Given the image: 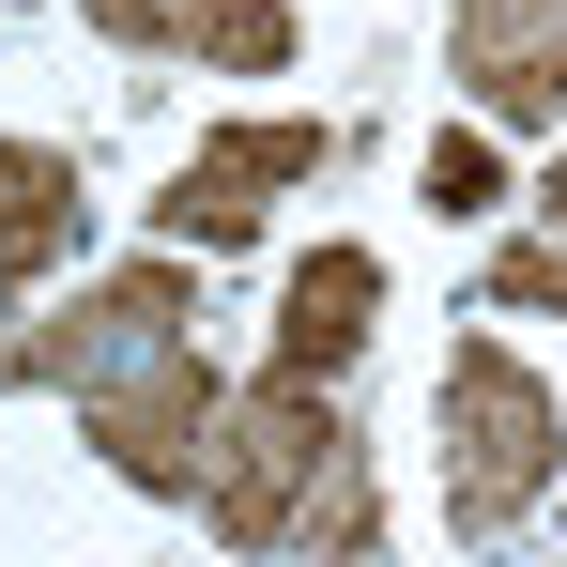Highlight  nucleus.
<instances>
[{"instance_id": "obj_3", "label": "nucleus", "mask_w": 567, "mask_h": 567, "mask_svg": "<svg viewBox=\"0 0 567 567\" xmlns=\"http://www.w3.org/2000/svg\"><path fill=\"white\" fill-rule=\"evenodd\" d=\"M199 291L169 277V261H138V277H93L62 322H31L16 338V383H78V399H107L123 369H154V353H185Z\"/></svg>"}, {"instance_id": "obj_11", "label": "nucleus", "mask_w": 567, "mask_h": 567, "mask_svg": "<svg viewBox=\"0 0 567 567\" xmlns=\"http://www.w3.org/2000/svg\"><path fill=\"white\" fill-rule=\"evenodd\" d=\"M199 16L215 0H93V31H123V47H199Z\"/></svg>"}, {"instance_id": "obj_6", "label": "nucleus", "mask_w": 567, "mask_h": 567, "mask_svg": "<svg viewBox=\"0 0 567 567\" xmlns=\"http://www.w3.org/2000/svg\"><path fill=\"white\" fill-rule=\"evenodd\" d=\"M445 47L491 123H567V0H461Z\"/></svg>"}, {"instance_id": "obj_7", "label": "nucleus", "mask_w": 567, "mask_h": 567, "mask_svg": "<svg viewBox=\"0 0 567 567\" xmlns=\"http://www.w3.org/2000/svg\"><path fill=\"white\" fill-rule=\"evenodd\" d=\"M369 307H383V261L369 246H322V261H291V307H277V369L338 383L369 353Z\"/></svg>"}, {"instance_id": "obj_8", "label": "nucleus", "mask_w": 567, "mask_h": 567, "mask_svg": "<svg viewBox=\"0 0 567 567\" xmlns=\"http://www.w3.org/2000/svg\"><path fill=\"white\" fill-rule=\"evenodd\" d=\"M78 154H31V138H0V277H47L62 246H78Z\"/></svg>"}, {"instance_id": "obj_10", "label": "nucleus", "mask_w": 567, "mask_h": 567, "mask_svg": "<svg viewBox=\"0 0 567 567\" xmlns=\"http://www.w3.org/2000/svg\"><path fill=\"white\" fill-rule=\"evenodd\" d=\"M430 215H491V138H430Z\"/></svg>"}, {"instance_id": "obj_12", "label": "nucleus", "mask_w": 567, "mask_h": 567, "mask_svg": "<svg viewBox=\"0 0 567 567\" xmlns=\"http://www.w3.org/2000/svg\"><path fill=\"white\" fill-rule=\"evenodd\" d=\"M491 291H506V307H567V246H506Z\"/></svg>"}, {"instance_id": "obj_5", "label": "nucleus", "mask_w": 567, "mask_h": 567, "mask_svg": "<svg viewBox=\"0 0 567 567\" xmlns=\"http://www.w3.org/2000/svg\"><path fill=\"white\" fill-rule=\"evenodd\" d=\"M322 154H338V123H230V138H199L185 169H169L154 230H169V246H246V230H261V199L307 185Z\"/></svg>"}, {"instance_id": "obj_1", "label": "nucleus", "mask_w": 567, "mask_h": 567, "mask_svg": "<svg viewBox=\"0 0 567 567\" xmlns=\"http://www.w3.org/2000/svg\"><path fill=\"white\" fill-rule=\"evenodd\" d=\"M199 506H215V537H246V553H353V537H369V475H353L338 399H322L307 369L246 383L230 430H215Z\"/></svg>"}, {"instance_id": "obj_4", "label": "nucleus", "mask_w": 567, "mask_h": 567, "mask_svg": "<svg viewBox=\"0 0 567 567\" xmlns=\"http://www.w3.org/2000/svg\"><path fill=\"white\" fill-rule=\"evenodd\" d=\"M78 414H93V445L138 475V491H199V475H215V430H230V383L199 369V338H185V353L123 369L107 399H78Z\"/></svg>"}, {"instance_id": "obj_9", "label": "nucleus", "mask_w": 567, "mask_h": 567, "mask_svg": "<svg viewBox=\"0 0 567 567\" xmlns=\"http://www.w3.org/2000/svg\"><path fill=\"white\" fill-rule=\"evenodd\" d=\"M199 62H246V78H261V62H291V16L277 0H215V16H199Z\"/></svg>"}, {"instance_id": "obj_13", "label": "nucleus", "mask_w": 567, "mask_h": 567, "mask_svg": "<svg viewBox=\"0 0 567 567\" xmlns=\"http://www.w3.org/2000/svg\"><path fill=\"white\" fill-rule=\"evenodd\" d=\"M537 215H553V246H567V154H553V185H537Z\"/></svg>"}, {"instance_id": "obj_2", "label": "nucleus", "mask_w": 567, "mask_h": 567, "mask_svg": "<svg viewBox=\"0 0 567 567\" xmlns=\"http://www.w3.org/2000/svg\"><path fill=\"white\" fill-rule=\"evenodd\" d=\"M430 430H445V522H461V537H506V522L553 491V461H567V399L522 369L506 338H461V353H445Z\"/></svg>"}]
</instances>
